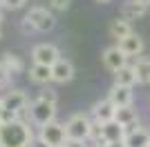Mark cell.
Returning a JSON list of instances; mask_svg holds the SVG:
<instances>
[{
	"instance_id": "1",
	"label": "cell",
	"mask_w": 150,
	"mask_h": 147,
	"mask_svg": "<svg viewBox=\"0 0 150 147\" xmlns=\"http://www.w3.org/2000/svg\"><path fill=\"white\" fill-rule=\"evenodd\" d=\"M31 138H34V132H31L29 123H25L23 118L9 123V125H2V132H0L2 147H29Z\"/></svg>"
},
{
	"instance_id": "2",
	"label": "cell",
	"mask_w": 150,
	"mask_h": 147,
	"mask_svg": "<svg viewBox=\"0 0 150 147\" xmlns=\"http://www.w3.org/2000/svg\"><path fill=\"white\" fill-rule=\"evenodd\" d=\"M27 111H29V118L36 127H43L47 123L56 120V103H50V100H43V98L31 100Z\"/></svg>"
},
{
	"instance_id": "3",
	"label": "cell",
	"mask_w": 150,
	"mask_h": 147,
	"mask_svg": "<svg viewBox=\"0 0 150 147\" xmlns=\"http://www.w3.org/2000/svg\"><path fill=\"white\" fill-rule=\"evenodd\" d=\"M90 127H92V118L88 114H72L65 123V134L69 141H88Z\"/></svg>"
},
{
	"instance_id": "4",
	"label": "cell",
	"mask_w": 150,
	"mask_h": 147,
	"mask_svg": "<svg viewBox=\"0 0 150 147\" xmlns=\"http://www.w3.org/2000/svg\"><path fill=\"white\" fill-rule=\"evenodd\" d=\"M38 136L47 143V147H63L67 141V134H65V125L58 120H52L43 127H38Z\"/></svg>"
},
{
	"instance_id": "5",
	"label": "cell",
	"mask_w": 150,
	"mask_h": 147,
	"mask_svg": "<svg viewBox=\"0 0 150 147\" xmlns=\"http://www.w3.org/2000/svg\"><path fill=\"white\" fill-rule=\"evenodd\" d=\"M25 18L36 27V31H52L56 27V16L52 11H47L45 7H31Z\"/></svg>"
},
{
	"instance_id": "6",
	"label": "cell",
	"mask_w": 150,
	"mask_h": 147,
	"mask_svg": "<svg viewBox=\"0 0 150 147\" xmlns=\"http://www.w3.org/2000/svg\"><path fill=\"white\" fill-rule=\"evenodd\" d=\"M0 105H2V109H9V111H13V114L20 116L27 109V105H29V96L25 92H20V89H9V92L2 94Z\"/></svg>"
},
{
	"instance_id": "7",
	"label": "cell",
	"mask_w": 150,
	"mask_h": 147,
	"mask_svg": "<svg viewBox=\"0 0 150 147\" xmlns=\"http://www.w3.org/2000/svg\"><path fill=\"white\" fill-rule=\"evenodd\" d=\"M61 58V51H58L56 45L52 43H40L31 49V60L36 65H45V67H52L54 62Z\"/></svg>"
},
{
	"instance_id": "8",
	"label": "cell",
	"mask_w": 150,
	"mask_h": 147,
	"mask_svg": "<svg viewBox=\"0 0 150 147\" xmlns=\"http://www.w3.org/2000/svg\"><path fill=\"white\" fill-rule=\"evenodd\" d=\"M90 118H92V123H96V125H105V123L114 120L112 103H110L108 98H103V100H99V103H94L92 109H90Z\"/></svg>"
},
{
	"instance_id": "9",
	"label": "cell",
	"mask_w": 150,
	"mask_h": 147,
	"mask_svg": "<svg viewBox=\"0 0 150 147\" xmlns=\"http://www.w3.org/2000/svg\"><path fill=\"white\" fill-rule=\"evenodd\" d=\"M117 47H119V51L125 56V58H137V56L144 51V38L132 31L130 36H125L123 40L117 43Z\"/></svg>"
},
{
	"instance_id": "10",
	"label": "cell",
	"mask_w": 150,
	"mask_h": 147,
	"mask_svg": "<svg viewBox=\"0 0 150 147\" xmlns=\"http://www.w3.org/2000/svg\"><path fill=\"white\" fill-rule=\"evenodd\" d=\"M74 74H76L74 62L67 60V58H63V56L52 65V80H54V83H69V80L74 78Z\"/></svg>"
},
{
	"instance_id": "11",
	"label": "cell",
	"mask_w": 150,
	"mask_h": 147,
	"mask_svg": "<svg viewBox=\"0 0 150 147\" xmlns=\"http://www.w3.org/2000/svg\"><path fill=\"white\" fill-rule=\"evenodd\" d=\"M108 100L112 103V107H130L132 100H134V92H132L130 87H119L114 85L110 92H108Z\"/></svg>"
},
{
	"instance_id": "12",
	"label": "cell",
	"mask_w": 150,
	"mask_h": 147,
	"mask_svg": "<svg viewBox=\"0 0 150 147\" xmlns=\"http://www.w3.org/2000/svg\"><path fill=\"white\" fill-rule=\"evenodd\" d=\"M123 145H125V147H150V129L137 125L134 129L125 132Z\"/></svg>"
},
{
	"instance_id": "13",
	"label": "cell",
	"mask_w": 150,
	"mask_h": 147,
	"mask_svg": "<svg viewBox=\"0 0 150 147\" xmlns=\"http://www.w3.org/2000/svg\"><path fill=\"white\" fill-rule=\"evenodd\" d=\"M101 60H103V65H105L112 74L119 71L121 67H125V65H128V58L119 51V47H117V45H114V47H108L105 51L101 54Z\"/></svg>"
},
{
	"instance_id": "14",
	"label": "cell",
	"mask_w": 150,
	"mask_h": 147,
	"mask_svg": "<svg viewBox=\"0 0 150 147\" xmlns=\"http://www.w3.org/2000/svg\"><path fill=\"white\" fill-rule=\"evenodd\" d=\"M114 123H119L123 129L132 127V125H139V111L134 109V105H130V107H117L114 109Z\"/></svg>"
},
{
	"instance_id": "15",
	"label": "cell",
	"mask_w": 150,
	"mask_h": 147,
	"mask_svg": "<svg viewBox=\"0 0 150 147\" xmlns=\"http://www.w3.org/2000/svg\"><path fill=\"white\" fill-rule=\"evenodd\" d=\"M132 69H134V76H137V85H150V58L139 56L132 62Z\"/></svg>"
},
{
	"instance_id": "16",
	"label": "cell",
	"mask_w": 150,
	"mask_h": 147,
	"mask_svg": "<svg viewBox=\"0 0 150 147\" xmlns=\"http://www.w3.org/2000/svg\"><path fill=\"white\" fill-rule=\"evenodd\" d=\"M146 9H148V7L139 5V2H134V0H128V2L121 5V18H123L125 22H132V20L146 16Z\"/></svg>"
},
{
	"instance_id": "17",
	"label": "cell",
	"mask_w": 150,
	"mask_h": 147,
	"mask_svg": "<svg viewBox=\"0 0 150 147\" xmlns=\"http://www.w3.org/2000/svg\"><path fill=\"white\" fill-rule=\"evenodd\" d=\"M101 132H103V141L105 143H121L123 136H125V129L121 127L119 123H114V120L101 125Z\"/></svg>"
},
{
	"instance_id": "18",
	"label": "cell",
	"mask_w": 150,
	"mask_h": 147,
	"mask_svg": "<svg viewBox=\"0 0 150 147\" xmlns=\"http://www.w3.org/2000/svg\"><path fill=\"white\" fill-rule=\"evenodd\" d=\"M114 85H119V87H130V89L137 85V76H134L132 65H125V67H121L119 71H114Z\"/></svg>"
},
{
	"instance_id": "19",
	"label": "cell",
	"mask_w": 150,
	"mask_h": 147,
	"mask_svg": "<svg viewBox=\"0 0 150 147\" xmlns=\"http://www.w3.org/2000/svg\"><path fill=\"white\" fill-rule=\"evenodd\" d=\"M29 80L36 83V85H47L52 83V67H45V65H31L29 67Z\"/></svg>"
},
{
	"instance_id": "20",
	"label": "cell",
	"mask_w": 150,
	"mask_h": 147,
	"mask_svg": "<svg viewBox=\"0 0 150 147\" xmlns=\"http://www.w3.org/2000/svg\"><path fill=\"white\" fill-rule=\"evenodd\" d=\"M130 34H132V24L125 22L123 18H117V20H112V22H110V36L117 38V43H119V40H123L125 36H130Z\"/></svg>"
},
{
	"instance_id": "21",
	"label": "cell",
	"mask_w": 150,
	"mask_h": 147,
	"mask_svg": "<svg viewBox=\"0 0 150 147\" xmlns=\"http://www.w3.org/2000/svg\"><path fill=\"white\" fill-rule=\"evenodd\" d=\"M0 62H2V67H5V71L9 74V76H16V74L23 71V60H20V56L16 54H5L2 58H0Z\"/></svg>"
},
{
	"instance_id": "22",
	"label": "cell",
	"mask_w": 150,
	"mask_h": 147,
	"mask_svg": "<svg viewBox=\"0 0 150 147\" xmlns=\"http://www.w3.org/2000/svg\"><path fill=\"white\" fill-rule=\"evenodd\" d=\"M25 5H27V0H0V7L11 9V11H16V9H23Z\"/></svg>"
},
{
	"instance_id": "23",
	"label": "cell",
	"mask_w": 150,
	"mask_h": 147,
	"mask_svg": "<svg viewBox=\"0 0 150 147\" xmlns=\"http://www.w3.org/2000/svg\"><path fill=\"white\" fill-rule=\"evenodd\" d=\"M69 5H72V0H50V7L54 11H67Z\"/></svg>"
},
{
	"instance_id": "24",
	"label": "cell",
	"mask_w": 150,
	"mask_h": 147,
	"mask_svg": "<svg viewBox=\"0 0 150 147\" xmlns=\"http://www.w3.org/2000/svg\"><path fill=\"white\" fill-rule=\"evenodd\" d=\"M36 98H43V100H50V103H56V100H58L56 92H54V89H50V87H47V89H43Z\"/></svg>"
},
{
	"instance_id": "25",
	"label": "cell",
	"mask_w": 150,
	"mask_h": 147,
	"mask_svg": "<svg viewBox=\"0 0 150 147\" xmlns=\"http://www.w3.org/2000/svg\"><path fill=\"white\" fill-rule=\"evenodd\" d=\"M20 29L25 31V34H31V31H36V27H34L27 18H23V20H20Z\"/></svg>"
},
{
	"instance_id": "26",
	"label": "cell",
	"mask_w": 150,
	"mask_h": 147,
	"mask_svg": "<svg viewBox=\"0 0 150 147\" xmlns=\"http://www.w3.org/2000/svg\"><path fill=\"white\" fill-rule=\"evenodd\" d=\"M9 74L5 71V67H2V62H0V87H7V83H9Z\"/></svg>"
},
{
	"instance_id": "27",
	"label": "cell",
	"mask_w": 150,
	"mask_h": 147,
	"mask_svg": "<svg viewBox=\"0 0 150 147\" xmlns=\"http://www.w3.org/2000/svg\"><path fill=\"white\" fill-rule=\"evenodd\" d=\"M29 147H47V143L40 138L38 134H34V138H31V143H29Z\"/></svg>"
},
{
	"instance_id": "28",
	"label": "cell",
	"mask_w": 150,
	"mask_h": 147,
	"mask_svg": "<svg viewBox=\"0 0 150 147\" xmlns=\"http://www.w3.org/2000/svg\"><path fill=\"white\" fill-rule=\"evenodd\" d=\"M63 147H90V145H88L85 141H69V138H67Z\"/></svg>"
},
{
	"instance_id": "29",
	"label": "cell",
	"mask_w": 150,
	"mask_h": 147,
	"mask_svg": "<svg viewBox=\"0 0 150 147\" xmlns=\"http://www.w3.org/2000/svg\"><path fill=\"white\" fill-rule=\"evenodd\" d=\"M105 147H125V145H123V141H121V143H108Z\"/></svg>"
},
{
	"instance_id": "30",
	"label": "cell",
	"mask_w": 150,
	"mask_h": 147,
	"mask_svg": "<svg viewBox=\"0 0 150 147\" xmlns=\"http://www.w3.org/2000/svg\"><path fill=\"white\" fill-rule=\"evenodd\" d=\"M134 2H139V5H144V7H150V0H134Z\"/></svg>"
},
{
	"instance_id": "31",
	"label": "cell",
	"mask_w": 150,
	"mask_h": 147,
	"mask_svg": "<svg viewBox=\"0 0 150 147\" xmlns=\"http://www.w3.org/2000/svg\"><path fill=\"white\" fill-rule=\"evenodd\" d=\"M96 2H110V0H96Z\"/></svg>"
},
{
	"instance_id": "32",
	"label": "cell",
	"mask_w": 150,
	"mask_h": 147,
	"mask_svg": "<svg viewBox=\"0 0 150 147\" xmlns=\"http://www.w3.org/2000/svg\"><path fill=\"white\" fill-rule=\"evenodd\" d=\"M0 20H2V9H0Z\"/></svg>"
},
{
	"instance_id": "33",
	"label": "cell",
	"mask_w": 150,
	"mask_h": 147,
	"mask_svg": "<svg viewBox=\"0 0 150 147\" xmlns=\"http://www.w3.org/2000/svg\"><path fill=\"white\" fill-rule=\"evenodd\" d=\"M0 132H2V123H0Z\"/></svg>"
},
{
	"instance_id": "34",
	"label": "cell",
	"mask_w": 150,
	"mask_h": 147,
	"mask_svg": "<svg viewBox=\"0 0 150 147\" xmlns=\"http://www.w3.org/2000/svg\"><path fill=\"white\" fill-rule=\"evenodd\" d=\"M0 38H2V29H0Z\"/></svg>"
},
{
	"instance_id": "35",
	"label": "cell",
	"mask_w": 150,
	"mask_h": 147,
	"mask_svg": "<svg viewBox=\"0 0 150 147\" xmlns=\"http://www.w3.org/2000/svg\"><path fill=\"white\" fill-rule=\"evenodd\" d=\"M0 111H2V105H0Z\"/></svg>"
},
{
	"instance_id": "36",
	"label": "cell",
	"mask_w": 150,
	"mask_h": 147,
	"mask_svg": "<svg viewBox=\"0 0 150 147\" xmlns=\"http://www.w3.org/2000/svg\"><path fill=\"white\" fill-rule=\"evenodd\" d=\"M0 147H2V145H0Z\"/></svg>"
}]
</instances>
